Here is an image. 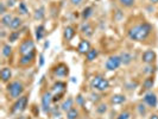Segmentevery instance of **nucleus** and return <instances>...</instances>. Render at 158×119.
<instances>
[{"label": "nucleus", "instance_id": "1", "mask_svg": "<svg viewBox=\"0 0 158 119\" xmlns=\"http://www.w3.org/2000/svg\"><path fill=\"white\" fill-rule=\"evenodd\" d=\"M152 30V26L150 25L149 23H143V24H139V25H136L132 29H130L128 31V37L133 39V41H138V42H141L144 39H146L148 36L150 35Z\"/></svg>", "mask_w": 158, "mask_h": 119}, {"label": "nucleus", "instance_id": "2", "mask_svg": "<svg viewBox=\"0 0 158 119\" xmlns=\"http://www.w3.org/2000/svg\"><path fill=\"white\" fill-rule=\"evenodd\" d=\"M90 87L95 91L105 92L109 88V82L107 79L102 77V76H94L90 80Z\"/></svg>", "mask_w": 158, "mask_h": 119}, {"label": "nucleus", "instance_id": "3", "mask_svg": "<svg viewBox=\"0 0 158 119\" xmlns=\"http://www.w3.org/2000/svg\"><path fill=\"white\" fill-rule=\"evenodd\" d=\"M7 92L12 99H18V98H20L22 93L24 92V86L19 81H12L7 86Z\"/></svg>", "mask_w": 158, "mask_h": 119}, {"label": "nucleus", "instance_id": "4", "mask_svg": "<svg viewBox=\"0 0 158 119\" xmlns=\"http://www.w3.org/2000/svg\"><path fill=\"white\" fill-rule=\"evenodd\" d=\"M53 101V94L50 92H44L42 95V109L45 113H49L51 111V102Z\"/></svg>", "mask_w": 158, "mask_h": 119}, {"label": "nucleus", "instance_id": "5", "mask_svg": "<svg viewBox=\"0 0 158 119\" xmlns=\"http://www.w3.org/2000/svg\"><path fill=\"white\" fill-rule=\"evenodd\" d=\"M32 51H35V43L31 39H25L20 44V46H19V54H20V56L27 55V54H30Z\"/></svg>", "mask_w": 158, "mask_h": 119}, {"label": "nucleus", "instance_id": "6", "mask_svg": "<svg viewBox=\"0 0 158 119\" xmlns=\"http://www.w3.org/2000/svg\"><path fill=\"white\" fill-rule=\"evenodd\" d=\"M67 88V85L62 81H57L56 83H53V92L55 93V97H53V101H58L62 98V95L64 94Z\"/></svg>", "mask_w": 158, "mask_h": 119}, {"label": "nucleus", "instance_id": "7", "mask_svg": "<svg viewBox=\"0 0 158 119\" xmlns=\"http://www.w3.org/2000/svg\"><path fill=\"white\" fill-rule=\"evenodd\" d=\"M27 106V97H20L18 98L17 101L13 104L12 106V113H20L26 109Z\"/></svg>", "mask_w": 158, "mask_h": 119}, {"label": "nucleus", "instance_id": "8", "mask_svg": "<svg viewBox=\"0 0 158 119\" xmlns=\"http://www.w3.org/2000/svg\"><path fill=\"white\" fill-rule=\"evenodd\" d=\"M121 58H120V56H111L107 61H106V69L107 70H115V69H118L120 65H121Z\"/></svg>", "mask_w": 158, "mask_h": 119}, {"label": "nucleus", "instance_id": "9", "mask_svg": "<svg viewBox=\"0 0 158 119\" xmlns=\"http://www.w3.org/2000/svg\"><path fill=\"white\" fill-rule=\"evenodd\" d=\"M68 73H69V69H68V67L64 63L57 64V65L53 68V74H55L56 76H58V77H64V76L68 75Z\"/></svg>", "mask_w": 158, "mask_h": 119}, {"label": "nucleus", "instance_id": "10", "mask_svg": "<svg viewBox=\"0 0 158 119\" xmlns=\"http://www.w3.org/2000/svg\"><path fill=\"white\" fill-rule=\"evenodd\" d=\"M141 60H143V62L146 64H150L152 63L155 60H156V54H155V51L153 50H148V51H145L143 56H141Z\"/></svg>", "mask_w": 158, "mask_h": 119}, {"label": "nucleus", "instance_id": "11", "mask_svg": "<svg viewBox=\"0 0 158 119\" xmlns=\"http://www.w3.org/2000/svg\"><path fill=\"white\" fill-rule=\"evenodd\" d=\"M144 102L146 105H149L150 107H156L157 106V97L153 93H148L144 97Z\"/></svg>", "mask_w": 158, "mask_h": 119}, {"label": "nucleus", "instance_id": "12", "mask_svg": "<svg viewBox=\"0 0 158 119\" xmlns=\"http://www.w3.org/2000/svg\"><path fill=\"white\" fill-rule=\"evenodd\" d=\"M34 60H35V51H32V53H30L27 55L22 56L20 60H19V63H20V65H27L30 62H32Z\"/></svg>", "mask_w": 158, "mask_h": 119}, {"label": "nucleus", "instance_id": "13", "mask_svg": "<svg viewBox=\"0 0 158 119\" xmlns=\"http://www.w3.org/2000/svg\"><path fill=\"white\" fill-rule=\"evenodd\" d=\"M89 50H90V43L88 41H86V39L81 41L79 46H77V51L80 54H87Z\"/></svg>", "mask_w": 158, "mask_h": 119}, {"label": "nucleus", "instance_id": "14", "mask_svg": "<svg viewBox=\"0 0 158 119\" xmlns=\"http://www.w3.org/2000/svg\"><path fill=\"white\" fill-rule=\"evenodd\" d=\"M81 31L87 37H90L93 35V28L90 26V24H89L88 22H85V23L81 25Z\"/></svg>", "mask_w": 158, "mask_h": 119}, {"label": "nucleus", "instance_id": "15", "mask_svg": "<svg viewBox=\"0 0 158 119\" xmlns=\"http://www.w3.org/2000/svg\"><path fill=\"white\" fill-rule=\"evenodd\" d=\"M11 75H12V72H11L10 68H2V69H1L0 76H1L2 82H7L10 79H11Z\"/></svg>", "mask_w": 158, "mask_h": 119}, {"label": "nucleus", "instance_id": "16", "mask_svg": "<svg viewBox=\"0 0 158 119\" xmlns=\"http://www.w3.org/2000/svg\"><path fill=\"white\" fill-rule=\"evenodd\" d=\"M126 101V97L123 94H115L111 98V102L114 104V105H119V104H123Z\"/></svg>", "mask_w": 158, "mask_h": 119}, {"label": "nucleus", "instance_id": "17", "mask_svg": "<svg viewBox=\"0 0 158 119\" xmlns=\"http://www.w3.org/2000/svg\"><path fill=\"white\" fill-rule=\"evenodd\" d=\"M73 104H74V100H73L71 98H68L67 100H64L63 102H62L61 110L64 111V112H68L69 110L73 109Z\"/></svg>", "mask_w": 158, "mask_h": 119}, {"label": "nucleus", "instance_id": "18", "mask_svg": "<svg viewBox=\"0 0 158 119\" xmlns=\"http://www.w3.org/2000/svg\"><path fill=\"white\" fill-rule=\"evenodd\" d=\"M74 36H75V29L73 28V26H67V28L64 29V38L67 41L73 39Z\"/></svg>", "mask_w": 158, "mask_h": 119}, {"label": "nucleus", "instance_id": "19", "mask_svg": "<svg viewBox=\"0 0 158 119\" xmlns=\"http://www.w3.org/2000/svg\"><path fill=\"white\" fill-rule=\"evenodd\" d=\"M97 55H99V51H97V49H90L87 54H86V56H87V61L88 62L94 61V60L97 57Z\"/></svg>", "mask_w": 158, "mask_h": 119}, {"label": "nucleus", "instance_id": "20", "mask_svg": "<svg viewBox=\"0 0 158 119\" xmlns=\"http://www.w3.org/2000/svg\"><path fill=\"white\" fill-rule=\"evenodd\" d=\"M13 20V17H12V14H10V13H5L4 16H2V18H1V24L4 25V26H10V24H11V22Z\"/></svg>", "mask_w": 158, "mask_h": 119}, {"label": "nucleus", "instance_id": "21", "mask_svg": "<svg viewBox=\"0 0 158 119\" xmlns=\"http://www.w3.org/2000/svg\"><path fill=\"white\" fill-rule=\"evenodd\" d=\"M153 83H155V79H153V77H148V79L143 82V89H145V91L151 89L152 86H153Z\"/></svg>", "mask_w": 158, "mask_h": 119}, {"label": "nucleus", "instance_id": "22", "mask_svg": "<svg viewBox=\"0 0 158 119\" xmlns=\"http://www.w3.org/2000/svg\"><path fill=\"white\" fill-rule=\"evenodd\" d=\"M120 58H121V62L124 64H130L132 61V55L128 54L127 51H124V53H121V55H120Z\"/></svg>", "mask_w": 158, "mask_h": 119}, {"label": "nucleus", "instance_id": "23", "mask_svg": "<svg viewBox=\"0 0 158 119\" xmlns=\"http://www.w3.org/2000/svg\"><path fill=\"white\" fill-rule=\"evenodd\" d=\"M44 34H45V29H44L43 25H39L36 28V38L37 41H41L44 37Z\"/></svg>", "mask_w": 158, "mask_h": 119}, {"label": "nucleus", "instance_id": "24", "mask_svg": "<svg viewBox=\"0 0 158 119\" xmlns=\"http://www.w3.org/2000/svg\"><path fill=\"white\" fill-rule=\"evenodd\" d=\"M20 25H22V19L19 18V17H14L13 20L11 22V24H10V28L12 29V30H17V29H19Z\"/></svg>", "mask_w": 158, "mask_h": 119}, {"label": "nucleus", "instance_id": "25", "mask_svg": "<svg viewBox=\"0 0 158 119\" xmlns=\"http://www.w3.org/2000/svg\"><path fill=\"white\" fill-rule=\"evenodd\" d=\"M77 117H79V110L75 107L67 112V119H76Z\"/></svg>", "mask_w": 158, "mask_h": 119}, {"label": "nucleus", "instance_id": "26", "mask_svg": "<svg viewBox=\"0 0 158 119\" xmlns=\"http://www.w3.org/2000/svg\"><path fill=\"white\" fill-rule=\"evenodd\" d=\"M92 14H93V9L92 7H86V9L83 10V12H82V18L85 19V20H87Z\"/></svg>", "mask_w": 158, "mask_h": 119}, {"label": "nucleus", "instance_id": "27", "mask_svg": "<svg viewBox=\"0 0 158 119\" xmlns=\"http://www.w3.org/2000/svg\"><path fill=\"white\" fill-rule=\"evenodd\" d=\"M11 53H12L11 46H10V44H4V46H2V55L9 57V56L11 55Z\"/></svg>", "mask_w": 158, "mask_h": 119}, {"label": "nucleus", "instance_id": "28", "mask_svg": "<svg viewBox=\"0 0 158 119\" xmlns=\"http://www.w3.org/2000/svg\"><path fill=\"white\" fill-rule=\"evenodd\" d=\"M119 2L125 6V7H131L134 5V2H136V0H119Z\"/></svg>", "mask_w": 158, "mask_h": 119}, {"label": "nucleus", "instance_id": "29", "mask_svg": "<svg viewBox=\"0 0 158 119\" xmlns=\"http://www.w3.org/2000/svg\"><path fill=\"white\" fill-rule=\"evenodd\" d=\"M19 35H20V34H19V31H13L12 34H10L9 41L10 42H12V43H13V42H16L18 38H19Z\"/></svg>", "mask_w": 158, "mask_h": 119}, {"label": "nucleus", "instance_id": "30", "mask_svg": "<svg viewBox=\"0 0 158 119\" xmlns=\"http://www.w3.org/2000/svg\"><path fill=\"white\" fill-rule=\"evenodd\" d=\"M43 17H44V7H41V9L37 10L35 12V18L41 20V19H43Z\"/></svg>", "mask_w": 158, "mask_h": 119}, {"label": "nucleus", "instance_id": "31", "mask_svg": "<svg viewBox=\"0 0 158 119\" xmlns=\"http://www.w3.org/2000/svg\"><path fill=\"white\" fill-rule=\"evenodd\" d=\"M19 11L22 14H26L27 13V7L24 2H19Z\"/></svg>", "mask_w": 158, "mask_h": 119}, {"label": "nucleus", "instance_id": "32", "mask_svg": "<svg viewBox=\"0 0 158 119\" xmlns=\"http://www.w3.org/2000/svg\"><path fill=\"white\" fill-rule=\"evenodd\" d=\"M97 111L99 113H105L106 111H107V106H106V104H101V105H99V107L97 109Z\"/></svg>", "mask_w": 158, "mask_h": 119}, {"label": "nucleus", "instance_id": "33", "mask_svg": "<svg viewBox=\"0 0 158 119\" xmlns=\"http://www.w3.org/2000/svg\"><path fill=\"white\" fill-rule=\"evenodd\" d=\"M138 111H139V113H140L141 116H144V114L146 113V109H145V106H144L143 104H139V105H138Z\"/></svg>", "mask_w": 158, "mask_h": 119}, {"label": "nucleus", "instance_id": "34", "mask_svg": "<svg viewBox=\"0 0 158 119\" xmlns=\"http://www.w3.org/2000/svg\"><path fill=\"white\" fill-rule=\"evenodd\" d=\"M130 117H131V114H130L128 112H124V113H121V114L118 117V119H130Z\"/></svg>", "mask_w": 158, "mask_h": 119}, {"label": "nucleus", "instance_id": "35", "mask_svg": "<svg viewBox=\"0 0 158 119\" xmlns=\"http://www.w3.org/2000/svg\"><path fill=\"white\" fill-rule=\"evenodd\" d=\"M90 99H92V101H99L100 100V95L92 93V94H90Z\"/></svg>", "mask_w": 158, "mask_h": 119}, {"label": "nucleus", "instance_id": "36", "mask_svg": "<svg viewBox=\"0 0 158 119\" xmlns=\"http://www.w3.org/2000/svg\"><path fill=\"white\" fill-rule=\"evenodd\" d=\"M5 11H6L5 2H0V13H1V14H5Z\"/></svg>", "mask_w": 158, "mask_h": 119}, {"label": "nucleus", "instance_id": "37", "mask_svg": "<svg viewBox=\"0 0 158 119\" xmlns=\"http://www.w3.org/2000/svg\"><path fill=\"white\" fill-rule=\"evenodd\" d=\"M76 100H77V104H79V105H83V98H82V95H77Z\"/></svg>", "mask_w": 158, "mask_h": 119}, {"label": "nucleus", "instance_id": "38", "mask_svg": "<svg viewBox=\"0 0 158 119\" xmlns=\"http://www.w3.org/2000/svg\"><path fill=\"white\" fill-rule=\"evenodd\" d=\"M70 1H71V4H73V5H80L83 0H70Z\"/></svg>", "mask_w": 158, "mask_h": 119}, {"label": "nucleus", "instance_id": "39", "mask_svg": "<svg viewBox=\"0 0 158 119\" xmlns=\"http://www.w3.org/2000/svg\"><path fill=\"white\" fill-rule=\"evenodd\" d=\"M14 1H16V0H9V1H7V6H9V7L14 6Z\"/></svg>", "mask_w": 158, "mask_h": 119}, {"label": "nucleus", "instance_id": "40", "mask_svg": "<svg viewBox=\"0 0 158 119\" xmlns=\"http://www.w3.org/2000/svg\"><path fill=\"white\" fill-rule=\"evenodd\" d=\"M144 72H145V73H152V72H153V68H151V67H146Z\"/></svg>", "mask_w": 158, "mask_h": 119}, {"label": "nucleus", "instance_id": "41", "mask_svg": "<svg viewBox=\"0 0 158 119\" xmlns=\"http://www.w3.org/2000/svg\"><path fill=\"white\" fill-rule=\"evenodd\" d=\"M39 60H41V61H39V64H41V65H43V64H44V57H43V55L39 56Z\"/></svg>", "mask_w": 158, "mask_h": 119}, {"label": "nucleus", "instance_id": "42", "mask_svg": "<svg viewBox=\"0 0 158 119\" xmlns=\"http://www.w3.org/2000/svg\"><path fill=\"white\" fill-rule=\"evenodd\" d=\"M150 119H158V114H152V116L150 117Z\"/></svg>", "mask_w": 158, "mask_h": 119}, {"label": "nucleus", "instance_id": "43", "mask_svg": "<svg viewBox=\"0 0 158 119\" xmlns=\"http://www.w3.org/2000/svg\"><path fill=\"white\" fill-rule=\"evenodd\" d=\"M49 46V42H45V44H44V49H46Z\"/></svg>", "mask_w": 158, "mask_h": 119}, {"label": "nucleus", "instance_id": "44", "mask_svg": "<svg viewBox=\"0 0 158 119\" xmlns=\"http://www.w3.org/2000/svg\"><path fill=\"white\" fill-rule=\"evenodd\" d=\"M152 4H156V2H158V0H150Z\"/></svg>", "mask_w": 158, "mask_h": 119}, {"label": "nucleus", "instance_id": "45", "mask_svg": "<svg viewBox=\"0 0 158 119\" xmlns=\"http://www.w3.org/2000/svg\"><path fill=\"white\" fill-rule=\"evenodd\" d=\"M17 119H24L23 117H19V118H17Z\"/></svg>", "mask_w": 158, "mask_h": 119}]
</instances>
